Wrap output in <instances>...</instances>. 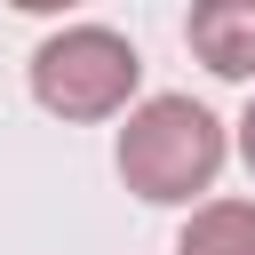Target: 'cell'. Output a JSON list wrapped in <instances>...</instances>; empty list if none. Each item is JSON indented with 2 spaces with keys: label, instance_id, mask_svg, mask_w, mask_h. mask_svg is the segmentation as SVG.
<instances>
[{
  "label": "cell",
  "instance_id": "2",
  "mask_svg": "<svg viewBox=\"0 0 255 255\" xmlns=\"http://www.w3.org/2000/svg\"><path fill=\"white\" fill-rule=\"evenodd\" d=\"M143 56L112 24H64L32 48V104L56 120H120L135 104Z\"/></svg>",
  "mask_w": 255,
  "mask_h": 255
},
{
  "label": "cell",
  "instance_id": "5",
  "mask_svg": "<svg viewBox=\"0 0 255 255\" xmlns=\"http://www.w3.org/2000/svg\"><path fill=\"white\" fill-rule=\"evenodd\" d=\"M239 159L255 167V96H247V112H239Z\"/></svg>",
  "mask_w": 255,
  "mask_h": 255
},
{
  "label": "cell",
  "instance_id": "3",
  "mask_svg": "<svg viewBox=\"0 0 255 255\" xmlns=\"http://www.w3.org/2000/svg\"><path fill=\"white\" fill-rule=\"evenodd\" d=\"M183 40L215 80H255V0H199L183 16Z\"/></svg>",
  "mask_w": 255,
  "mask_h": 255
},
{
  "label": "cell",
  "instance_id": "1",
  "mask_svg": "<svg viewBox=\"0 0 255 255\" xmlns=\"http://www.w3.org/2000/svg\"><path fill=\"white\" fill-rule=\"evenodd\" d=\"M223 151H231V135H223V120L207 104H191V96H143V104H128V128H120L112 159H120V175H128L135 199L191 207L199 191H215Z\"/></svg>",
  "mask_w": 255,
  "mask_h": 255
},
{
  "label": "cell",
  "instance_id": "4",
  "mask_svg": "<svg viewBox=\"0 0 255 255\" xmlns=\"http://www.w3.org/2000/svg\"><path fill=\"white\" fill-rule=\"evenodd\" d=\"M175 255H255V199H199Z\"/></svg>",
  "mask_w": 255,
  "mask_h": 255
}]
</instances>
